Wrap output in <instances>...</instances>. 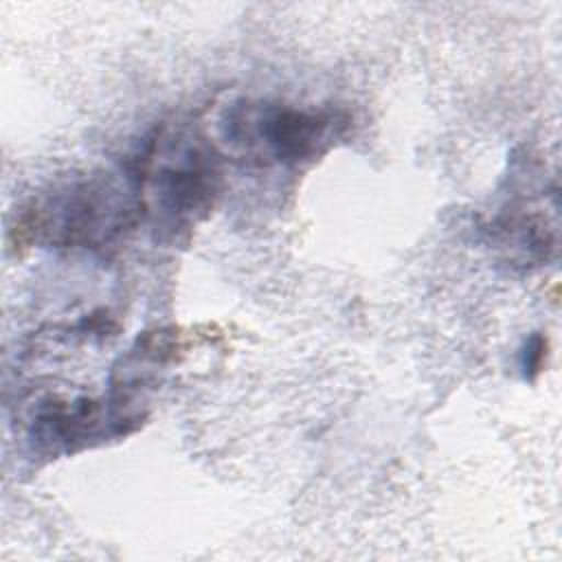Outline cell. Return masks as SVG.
Returning a JSON list of instances; mask_svg holds the SVG:
<instances>
[{
  "mask_svg": "<svg viewBox=\"0 0 562 562\" xmlns=\"http://www.w3.org/2000/svg\"><path fill=\"white\" fill-rule=\"evenodd\" d=\"M130 180L143 220L169 241L209 217L224 182L215 145L189 123L156 127L130 169Z\"/></svg>",
  "mask_w": 562,
  "mask_h": 562,
  "instance_id": "6da1fadb",
  "label": "cell"
},
{
  "mask_svg": "<svg viewBox=\"0 0 562 562\" xmlns=\"http://www.w3.org/2000/svg\"><path fill=\"white\" fill-rule=\"evenodd\" d=\"M143 222L136 189L112 176H86L33 198L11 226L13 244L105 250Z\"/></svg>",
  "mask_w": 562,
  "mask_h": 562,
  "instance_id": "7a4b0ae2",
  "label": "cell"
},
{
  "mask_svg": "<svg viewBox=\"0 0 562 562\" xmlns=\"http://www.w3.org/2000/svg\"><path fill=\"white\" fill-rule=\"evenodd\" d=\"M224 143L257 162L301 167L327 154L349 127L334 108H301L268 99H239L222 114Z\"/></svg>",
  "mask_w": 562,
  "mask_h": 562,
  "instance_id": "3957f363",
  "label": "cell"
},
{
  "mask_svg": "<svg viewBox=\"0 0 562 562\" xmlns=\"http://www.w3.org/2000/svg\"><path fill=\"white\" fill-rule=\"evenodd\" d=\"M490 244L509 266L536 268L558 252V206L536 200H512L487 224Z\"/></svg>",
  "mask_w": 562,
  "mask_h": 562,
  "instance_id": "277c9868",
  "label": "cell"
},
{
  "mask_svg": "<svg viewBox=\"0 0 562 562\" xmlns=\"http://www.w3.org/2000/svg\"><path fill=\"white\" fill-rule=\"evenodd\" d=\"M544 356H547V338L542 336L529 338L520 353V369L525 371V378H533L542 369Z\"/></svg>",
  "mask_w": 562,
  "mask_h": 562,
  "instance_id": "5b68a950",
  "label": "cell"
}]
</instances>
